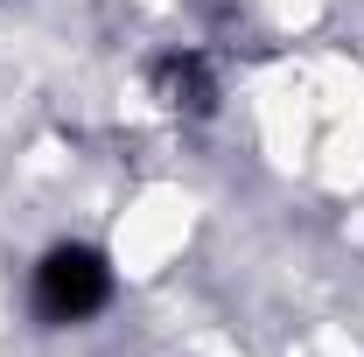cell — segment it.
Wrapping results in <instances>:
<instances>
[{"label":"cell","mask_w":364,"mask_h":357,"mask_svg":"<svg viewBox=\"0 0 364 357\" xmlns=\"http://www.w3.org/2000/svg\"><path fill=\"white\" fill-rule=\"evenodd\" d=\"M147 85H154V98H161L168 112H189V119H210V112H218V78H210V63H203L196 49L161 56V63L147 70Z\"/></svg>","instance_id":"2"},{"label":"cell","mask_w":364,"mask_h":357,"mask_svg":"<svg viewBox=\"0 0 364 357\" xmlns=\"http://www.w3.org/2000/svg\"><path fill=\"white\" fill-rule=\"evenodd\" d=\"M112 302V267L105 252L91 245H49L43 267H36V315L70 329V322H91V315Z\"/></svg>","instance_id":"1"}]
</instances>
